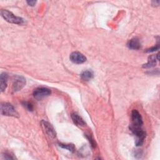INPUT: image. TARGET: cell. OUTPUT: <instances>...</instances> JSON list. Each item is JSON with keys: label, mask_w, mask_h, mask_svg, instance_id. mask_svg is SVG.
<instances>
[{"label": "cell", "mask_w": 160, "mask_h": 160, "mask_svg": "<svg viewBox=\"0 0 160 160\" xmlns=\"http://www.w3.org/2000/svg\"><path fill=\"white\" fill-rule=\"evenodd\" d=\"M1 16L8 22L16 24H23L24 23V20L21 17L15 16L11 11L6 9H2L1 11Z\"/></svg>", "instance_id": "obj_1"}, {"label": "cell", "mask_w": 160, "mask_h": 160, "mask_svg": "<svg viewBox=\"0 0 160 160\" xmlns=\"http://www.w3.org/2000/svg\"><path fill=\"white\" fill-rule=\"evenodd\" d=\"M130 131L132 132V134L136 136V145L137 146H141L144 141V139L146 138V132L141 129L139 126H135L133 125H131L129 126Z\"/></svg>", "instance_id": "obj_2"}, {"label": "cell", "mask_w": 160, "mask_h": 160, "mask_svg": "<svg viewBox=\"0 0 160 160\" xmlns=\"http://www.w3.org/2000/svg\"><path fill=\"white\" fill-rule=\"evenodd\" d=\"M1 114L3 116L18 117V113L16 112L14 106L8 102L1 103Z\"/></svg>", "instance_id": "obj_3"}, {"label": "cell", "mask_w": 160, "mask_h": 160, "mask_svg": "<svg viewBox=\"0 0 160 160\" xmlns=\"http://www.w3.org/2000/svg\"><path fill=\"white\" fill-rule=\"evenodd\" d=\"M51 93V91L49 89L47 88H38L34 89L33 92L34 97L37 99H41L45 97L49 96Z\"/></svg>", "instance_id": "obj_4"}, {"label": "cell", "mask_w": 160, "mask_h": 160, "mask_svg": "<svg viewBox=\"0 0 160 160\" xmlns=\"http://www.w3.org/2000/svg\"><path fill=\"white\" fill-rule=\"evenodd\" d=\"M26 84V79L24 77L21 76H16L12 82V90L16 92L21 90Z\"/></svg>", "instance_id": "obj_5"}, {"label": "cell", "mask_w": 160, "mask_h": 160, "mask_svg": "<svg viewBox=\"0 0 160 160\" xmlns=\"http://www.w3.org/2000/svg\"><path fill=\"white\" fill-rule=\"evenodd\" d=\"M41 125L44 129L46 133L51 138H54L56 136V132L53 126L48 121L42 120L41 121Z\"/></svg>", "instance_id": "obj_6"}, {"label": "cell", "mask_w": 160, "mask_h": 160, "mask_svg": "<svg viewBox=\"0 0 160 160\" xmlns=\"http://www.w3.org/2000/svg\"><path fill=\"white\" fill-rule=\"evenodd\" d=\"M70 60L75 64H82L86 61V58L79 52H73L70 54Z\"/></svg>", "instance_id": "obj_7"}, {"label": "cell", "mask_w": 160, "mask_h": 160, "mask_svg": "<svg viewBox=\"0 0 160 160\" xmlns=\"http://www.w3.org/2000/svg\"><path fill=\"white\" fill-rule=\"evenodd\" d=\"M131 119H132L131 125H133V126H135L141 127V126L143 124L142 116L140 114V113L136 109H134V110L132 111Z\"/></svg>", "instance_id": "obj_8"}, {"label": "cell", "mask_w": 160, "mask_h": 160, "mask_svg": "<svg viewBox=\"0 0 160 160\" xmlns=\"http://www.w3.org/2000/svg\"><path fill=\"white\" fill-rule=\"evenodd\" d=\"M157 61H159V54H157L156 55H151L149 57L148 62L144 64L142 67L144 68H150L154 67L156 66Z\"/></svg>", "instance_id": "obj_9"}, {"label": "cell", "mask_w": 160, "mask_h": 160, "mask_svg": "<svg viewBox=\"0 0 160 160\" xmlns=\"http://www.w3.org/2000/svg\"><path fill=\"white\" fill-rule=\"evenodd\" d=\"M128 47L133 50L139 49L141 48V42L138 38H133L131 39L128 42Z\"/></svg>", "instance_id": "obj_10"}, {"label": "cell", "mask_w": 160, "mask_h": 160, "mask_svg": "<svg viewBox=\"0 0 160 160\" xmlns=\"http://www.w3.org/2000/svg\"><path fill=\"white\" fill-rule=\"evenodd\" d=\"M71 118L73 122L78 126L82 127L86 125V122L83 119L76 113H72L71 114Z\"/></svg>", "instance_id": "obj_11"}, {"label": "cell", "mask_w": 160, "mask_h": 160, "mask_svg": "<svg viewBox=\"0 0 160 160\" xmlns=\"http://www.w3.org/2000/svg\"><path fill=\"white\" fill-rule=\"evenodd\" d=\"M8 78V75L7 73L6 72L1 73L0 76V89L1 92L4 91L7 87Z\"/></svg>", "instance_id": "obj_12"}, {"label": "cell", "mask_w": 160, "mask_h": 160, "mask_svg": "<svg viewBox=\"0 0 160 160\" xmlns=\"http://www.w3.org/2000/svg\"><path fill=\"white\" fill-rule=\"evenodd\" d=\"M81 78L85 81H88L93 78L94 74L93 72L91 70H86L82 72L81 74Z\"/></svg>", "instance_id": "obj_13"}, {"label": "cell", "mask_w": 160, "mask_h": 160, "mask_svg": "<svg viewBox=\"0 0 160 160\" xmlns=\"http://www.w3.org/2000/svg\"><path fill=\"white\" fill-rule=\"evenodd\" d=\"M59 146L63 148V149H66L72 152H73L75 151V147L74 145L72 144H62V143H59Z\"/></svg>", "instance_id": "obj_14"}, {"label": "cell", "mask_w": 160, "mask_h": 160, "mask_svg": "<svg viewBox=\"0 0 160 160\" xmlns=\"http://www.w3.org/2000/svg\"><path fill=\"white\" fill-rule=\"evenodd\" d=\"M86 138L88 139V141H89V142H90V144H91L92 148H96V141H95V140L94 139V138L91 136V135H90V134H86Z\"/></svg>", "instance_id": "obj_15"}, {"label": "cell", "mask_w": 160, "mask_h": 160, "mask_svg": "<svg viewBox=\"0 0 160 160\" xmlns=\"http://www.w3.org/2000/svg\"><path fill=\"white\" fill-rule=\"evenodd\" d=\"M2 158L3 159H14L16 158L12 154H11V153L5 152L2 154Z\"/></svg>", "instance_id": "obj_16"}, {"label": "cell", "mask_w": 160, "mask_h": 160, "mask_svg": "<svg viewBox=\"0 0 160 160\" xmlns=\"http://www.w3.org/2000/svg\"><path fill=\"white\" fill-rule=\"evenodd\" d=\"M22 105L28 111H33V106L31 102H28V101H24V102H22Z\"/></svg>", "instance_id": "obj_17"}, {"label": "cell", "mask_w": 160, "mask_h": 160, "mask_svg": "<svg viewBox=\"0 0 160 160\" xmlns=\"http://www.w3.org/2000/svg\"><path fill=\"white\" fill-rule=\"evenodd\" d=\"M159 49V44H157V45H156V46H153V47H152L149 49H148L146 51L148 52H151L156 51L158 50Z\"/></svg>", "instance_id": "obj_18"}, {"label": "cell", "mask_w": 160, "mask_h": 160, "mask_svg": "<svg viewBox=\"0 0 160 160\" xmlns=\"http://www.w3.org/2000/svg\"><path fill=\"white\" fill-rule=\"evenodd\" d=\"M26 2L28 4V5L31 6H34L36 3V1H27Z\"/></svg>", "instance_id": "obj_19"}]
</instances>
